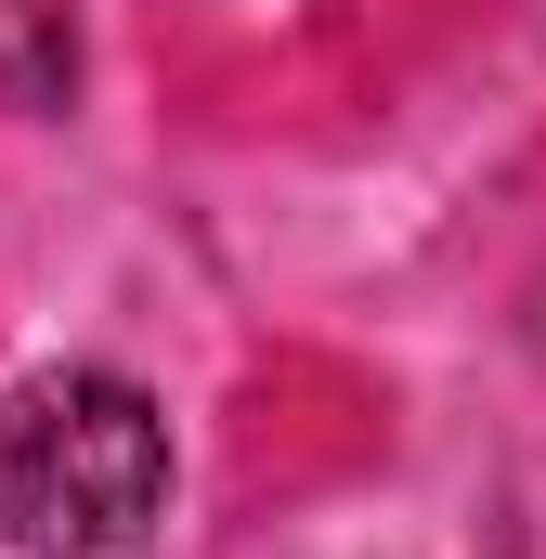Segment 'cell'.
<instances>
[{
	"label": "cell",
	"instance_id": "obj_1",
	"mask_svg": "<svg viewBox=\"0 0 546 559\" xmlns=\"http://www.w3.org/2000/svg\"><path fill=\"white\" fill-rule=\"evenodd\" d=\"M169 521V417L118 365H39L0 404V547L143 559Z\"/></svg>",
	"mask_w": 546,
	"mask_h": 559
},
{
	"label": "cell",
	"instance_id": "obj_2",
	"mask_svg": "<svg viewBox=\"0 0 546 559\" xmlns=\"http://www.w3.org/2000/svg\"><path fill=\"white\" fill-rule=\"evenodd\" d=\"M79 92V13L66 0H0V105L52 118Z\"/></svg>",
	"mask_w": 546,
	"mask_h": 559
}]
</instances>
